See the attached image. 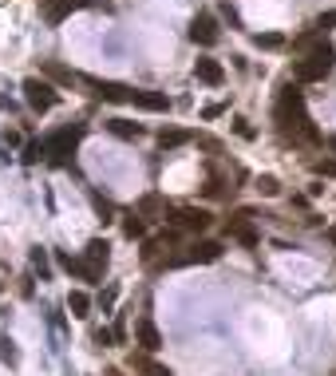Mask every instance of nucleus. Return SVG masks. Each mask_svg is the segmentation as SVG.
I'll list each match as a JSON object with an SVG mask.
<instances>
[{
    "instance_id": "obj_1",
    "label": "nucleus",
    "mask_w": 336,
    "mask_h": 376,
    "mask_svg": "<svg viewBox=\"0 0 336 376\" xmlns=\"http://www.w3.org/2000/svg\"><path fill=\"white\" fill-rule=\"evenodd\" d=\"M273 115H277V123H281V131H285V135H293V139H305V143H321V131L312 127L309 111H305V96H300L293 84L281 87Z\"/></svg>"
},
{
    "instance_id": "obj_2",
    "label": "nucleus",
    "mask_w": 336,
    "mask_h": 376,
    "mask_svg": "<svg viewBox=\"0 0 336 376\" xmlns=\"http://www.w3.org/2000/svg\"><path fill=\"white\" fill-rule=\"evenodd\" d=\"M333 68H336V48L328 40H321V44H312V48L305 52V60L293 68V75H297V84H321Z\"/></svg>"
},
{
    "instance_id": "obj_3",
    "label": "nucleus",
    "mask_w": 336,
    "mask_h": 376,
    "mask_svg": "<svg viewBox=\"0 0 336 376\" xmlns=\"http://www.w3.org/2000/svg\"><path fill=\"white\" fill-rule=\"evenodd\" d=\"M24 99H28V107H32V111H52L56 103H60V91H56L52 80L28 75V80H24Z\"/></svg>"
},
{
    "instance_id": "obj_4",
    "label": "nucleus",
    "mask_w": 336,
    "mask_h": 376,
    "mask_svg": "<svg viewBox=\"0 0 336 376\" xmlns=\"http://www.w3.org/2000/svg\"><path fill=\"white\" fill-rule=\"evenodd\" d=\"M79 84L91 87V96L103 99V103H131V99H135V87L115 84V80H96V75H79Z\"/></svg>"
},
{
    "instance_id": "obj_5",
    "label": "nucleus",
    "mask_w": 336,
    "mask_h": 376,
    "mask_svg": "<svg viewBox=\"0 0 336 376\" xmlns=\"http://www.w3.org/2000/svg\"><path fill=\"white\" fill-rule=\"evenodd\" d=\"M170 230H182V234H202L206 226H210V210L202 206H178L167 214Z\"/></svg>"
},
{
    "instance_id": "obj_6",
    "label": "nucleus",
    "mask_w": 336,
    "mask_h": 376,
    "mask_svg": "<svg viewBox=\"0 0 336 376\" xmlns=\"http://www.w3.org/2000/svg\"><path fill=\"white\" fill-rule=\"evenodd\" d=\"M222 257V242H210V238H202V242L186 246L182 254L170 257V266H206V262H217Z\"/></svg>"
},
{
    "instance_id": "obj_7",
    "label": "nucleus",
    "mask_w": 336,
    "mask_h": 376,
    "mask_svg": "<svg viewBox=\"0 0 336 376\" xmlns=\"http://www.w3.org/2000/svg\"><path fill=\"white\" fill-rule=\"evenodd\" d=\"M79 139H84V127H63V131H56L48 139V155H52V163L56 167H63L68 163V155H75V146H79Z\"/></svg>"
},
{
    "instance_id": "obj_8",
    "label": "nucleus",
    "mask_w": 336,
    "mask_h": 376,
    "mask_svg": "<svg viewBox=\"0 0 336 376\" xmlns=\"http://www.w3.org/2000/svg\"><path fill=\"white\" fill-rule=\"evenodd\" d=\"M107 262H111V246L103 242V238H91L84 250V281H99L103 269H107Z\"/></svg>"
},
{
    "instance_id": "obj_9",
    "label": "nucleus",
    "mask_w": 336,
    "mask_h": 376,
    "mask_svg": "<svg viewBox=\"0 0 336 376\" xmlns=\"http://www.w3.org/2000/svg\"><path fill=\"white\" fill-rule=\"evenodd\" d=\"M190 40L198 44V48H214L217 40H222V32H217V20L210 13H198L190 20Z\"/></svg>"
},
{
    "instance_id": "obj_10",
    "label": "nucleus",
    "mask_w": 336,
    "mask_h": 376,
    "mask_svg": "<svg viewBox=\"0 0 336 376\" xmlns=\"http://www.w3.org/2000/svg\"><path fill=\"white\" fill-rule=\"evenodd\" d=\"M250 218H253V210H241V214H234V218L226 222V234H229V238H238L241 246H250V250H253V246H257V230H253Z\"/></svg>"
},
{
    "instance_id": "obj_11",
    "label": "nucleus",
    "mask_w": 336,
    "mask_h": 376,
    "mask_svg": "<svg viewBox=\"0 0 336 376\" xmlns=\"http://www.w3.org/2000/svg\"><path fill=\"white\" fill-rule=\"evenodd\" d=\"M194 75H198L202 84H210V87L226 84V68H222L217 60H210V56H198V60H194Z\"/></svg>"
},
{
    "instance_id": "obj_12",
    "label": "nucleus",
    "mask_w": 336,
    "mask_h": 376,
    "mask_svg": "<svg viewBox=\"0 0 336 376\" xmlns=\"http://www.w3.org/2000/svg\"><path fill=\"white\" fill-rule=\"evenodd\" d=\"M135 340H139V349H143V352H158V349H162V333L155 329V321H151V317H143V321H139V329H135Z\"/></svg>"
},
{
    "instance_id": "obj_13",
    "label": "nucleus",
    "mask_w": 336,
    "mask_h": 376,
    "mask_svg": "<svg viewBox=\"0 0 336 376\" xmlns=\"http://www.w3.org/2000/svg\"><path fill=\"white\" fill-rule=\"evenodd\" d=\"M135 107H143V111H167L170 107V99H167V91H139L135 87V99H131Z\"/></svg>"
},
{
    "instance_id": "obj_14",
    "label": "nucleus",
    "mask_w": 336,
    "mask_h": 376,
    "mask_svg": "<svg viewBox=\"0 0 336 376\" xmlns=\"http://www.w3.org/2000/svg\"><path fill=\"white\" fill-rule=\"evenodd\" d=\"M44 80H52V84H63V87L79 84V75H75L72 68H63V63H56V60H44Z\"/></svg>"
},
{
    "instance_id": "obj_15",
    "label": "nucleus",
    "mask_w": 336,
    "mask_h": 376,
    "mask_svg": "<svg viewBox=\"0 0 336 376\" xmlns=\"http://www.w3.org/2000/svg\"><path fill=\"white\" fill-rule=\"evenodd\" d=\"M135 210H139L143 218H167V202H162V195H143Z\"/></svg>"
},
{
    "instance_id": "obj_16",
    "label": "nucleus",
    "mask_w": 336,
    "mask_h": 376,
    "mask_svg": "<svg viewBox=\"0 0 336 376\" xmlns=\"http://www.w3.org/2000/svg\"><path fill=\"white\" fill-rule=\"evenodd\" d=\"M190 139H194V135L182 131V127H162V131H158V146H162V151H174V146L190 143Z\"/></svg>"
},
{
    "instance_id": "obj_17",
    "label": "nucleus",
    "mask_w": 336,
    "mask_h": 376,
    "mask_svg": "<svg viewBox=\"0 0 336 376\" xmlns=\"http://www.w3.org/2000/svg\"><path fill=\"white\" fill-rule=\"evenodd\" d=\"M75 8H79L75 0H48V4H44V16H48V24H60L63 16L75 13Z\"/></svg>"
},
{
    "instance_id": "obj_18",
    "label": "nucleus",
    "mask_w": 336,
    "mask_h": 376,
    "mask_svg": "<svg viewBox=\"0 0 336 376\" xmlns=\"http://www.w3.org/2000/svg\"><path fill=\"white\" fill-rule=\"evenodd\" d=\"M131 368H139L143 376H170L162 364H155L151 361V352H131Z\"/></svg>"
},
{
    "instance_id": "obj_19",
    "label": "nucleus",
    "mask_w": 336,
    "mask_h": 376,
    "mask_svg": "<svg viewBox=\"0 0 336 376\" xmlns=\"http://www.w3.org/2000/svg\"><path fill=\"white\" fill-rule=\"evenodd\" d=\"M107 131L115 135V139H143V127H139V123H131V119H111Z\"/></svg>"
},
{
    "instance_id": "obj_20",
    "label": "nucleus",
    "mask_w": 336,
    "mask_h": 376,
    "mask_svg": "<svg viewBox=\"0 0 336 376\" xmlns=\"http://www.w3.org/2000/svg\"><path fill=\"white\" fill-rule=\"evenodd\" d=\"M123 234H127V238H143L146 234V226H143V214H139V210H131V214H127V218H123Z\"/></svg>"
},
{
    "instance_id": "obj_21",
    "label": "nucleus",
    "mask_w": 336,
    "mask_h": 376,
    "mask_svg": "<svg viewBox=\"0 0 336 376\" xmlns=\"http://www.w3.org/2000/svg\"><path fill=\"white\" fill-rule=\"evenodd\" d=\"M68 309H72V317H87L91 313V297H87L84 289H75L72 297H68Z\"/></svg>"
},
{
    "instance_id": "obj_22",
    "label": "nucleus",
    "mask_w": 336,
    "mask_h": 376,
    "mask_svg": "<svg viewBox=\"0 0 336 376\" xmlns=\"http://www.w3.org/2000/svg\"><path fill=\"white\" fill-rule=\"evenodd\" d=\"M253 44L265 48V52H277V48H285V36H281V32H265V36H257Z\"/></svg>"
},
{
    "instance_id": "obj_23",
    "label": "nucleus",
    "mask_w": 336,
    "mask_h": 376,
    "mask_svg": "<svg viewBox=\"0 0 336 376\" xmlns=\"http://www.w3.org/2000/svg\"><path fill=\"white\" fill-rule=\"evenodd\" d=\"M32 269L40 273V281H48L52 266H48V250H32Z\"/></svg>"
},
{
    "instance_id": "obj_24",
    "label": "nucleus",
    "mask_w": 336,
    "mask_h": 376,
    "mask_svg": "<svg viewBox=\"0 0 336 376\" xmlns=\"http://www.w3.org/2000/svg\"><path fill=\"white\" fill-rule=\"evenodd\" d=\"M91 206H96L99 222H111V214H115V206H111V202H107L103 195H96V190H91Z\"/></svg>"
},
{
    "instance_id": "obj_25",
    "label": "nucleus",
    "mask_w": 336,
    "mask_h": 376,
    "mask_svg": "<svg viewBox=\"0 0 336 376\" xmlns=\"http://www.w3.org/2000/svg\"><path fill=\"white\" fill-rule=\"evenodd\" d=\"M257 190H261L265 198H273L277 190H281V182H277L273 174H261V179H257Z\"/></svg>"
},
{
    "instance_id": "obj_26",
    "label": "nucleus",
    "mask_w": 336,
    "mask_h": 376,
    "mask_svg": "<svg viewBox=\"0 0 336 376\" xmlns=\"http://www.w3.org/2000/svg\"><path fill=\"white\" fill-rule=\"evenodd\" d=\"M44 155H48V146H44V143H28L24 146V163H40Z\"/></svg>"
},
{
    "instance_id": "obj_27",
    "label": "nucleus",
    "mask_w": 336,
    "mask_h": 376,
    "mask_svg": "<svg viewBox=\"0 0 336 376\" xmlns=\"http://www.w3.org/2000/svg\"><path fill=\"white\" fill-rule=\"evenodd\" d=\"M202 190H206V198H217V195H222V179H217V174H210Z\"/></svg>"
},
{
    "instance_id": "obj_28",
    "label": "nucleus",
    "mask_w": 336,
    "mask_h": 376,
    "mask_svg": "<svg viewBox=\"0 0 336 376\" xmlns=\"http://www.w3.org/2000/svg\"><path fill=\"white\" fill-rule=\"evenodd\" d=\"M0 361H8V364H16V349H13V340H8V337L0 340Z\"/></svg>"
},
{
    "instance_id": "obj_29",
    "label": "nucleus",
    "mask_w": 336,
    "mask_h": 376,
    "mask_svg": "<svg viewBox=\"0 0 336 376\" xmlns=\"http://www.w3.org/2000/svg\"><path fill=\"white\" fill-rule=\"evenodd\" d=\"M316 174H324V179H336V163H333V158H321V163H316Z\"/></svg>"
},
{
    "instance_id": "obj_30",
    "label": "nucleus",
    "mask_w": 336,
    "mask_h": 376,
    "mask_svg": "<svg viewBox=\"0 0 336 376\" xmlns=\"http://www.w3.org/2000/svg\"><path fill=\"white\" fill-rule=\"evenodd\" d=\"M115 297H119V289H115V285H107V289H103V297H99V305H103V309H111V305H115Z\"/></svg>"
},
{
    "instance_id": "obj_31",
    "label": "nucleus",
    "mask_w": 336,
    "mask_h": 376,
    "mask_svg": "<svg viewBox=\"0 0 336 376\" xmlns=\"http://www.w3.org/2000/svg\"><path fill=\"white\" fill-rule=\"evenodd\" d=\"M324 28H336V8H333V13H324L321 20H316V32H324Z\"/></svg>"
},
{
    "instance_id": "obj_32",
    "label": "nucleus",
    "mask_w": 336,
    "mask_h": 376,
    "mask_svg": "<svg viewBox=\"0 0 336 376\" xmlns=\"http://www.w3.org/2000/svg\"><path fill=\"white\" fill-rule=\"evenodd\" d=\"M222 16H226L229 24H241V16H238V8H234V4H222Z\"/></svg>"
},
{
    "instance_id": "obj_33",
    "label": "nucleus",
    "mask_w": 336,
    "mask_h": 376,
    "mask_svg": "<svg viewBox=\"0 0 336 376\" xmlns=\"http://www.w3.org/2000/svg\"><path fill=\"white\" fill-rule=\"evenodd\" d=\"M222 111H226V107H222V103H210V107H206L202 115H206V119H217V115H222Z\"/></svg>"
},
{
    "instance_id": "obj_34",
    "label": "nucleus",
    "mask_w": 336,
    "mask_h": 376,
    "mask_svg": "<svg viewBox=\"0 0 336 376\" xmlns=\"http://www.w3.org/2000/svg\"><path fill=\"white\" fill-rule=\"evenodd\" d=\"M238 135H241V139H253V127L245 119H238Z\"/></svg>"
},
{
    "instance_id": "obj_35",
    "label": "nucleus",
    "mask_w": 336,
    "mask_h": 376,
    "mask_svg": "<svg viewBox=\"0 0 336 376\" xmlns=\"http://www.w3.org/2000/svg\"><path fill=\"white\" fill-rule=\"evenodd\" d=\"M75 4H79V8H87V4H107V0H75Z\"/></svg>"
},
{
    "instance_id": "obj_36",
    "label": "nucleus",
    "mask_w": 336,
    "mask_h": 376,
    "mask_svg": "<svg viewBox=\"0 0 336 376\" xmlns=\"http://www.w3.org/2000/svg\"><path fill=\"white\" fill-rule=\"evenodd\" d=\"M324 143H328V151H336V135H328V139H324Z\"/></svg>"
},
{
    "instance_id": "obj_37",
    "label": "nucleus",
    "mask_w": 336,
    "mask_h": 376,
    "mask_svg": "<svg viewBox=\"0 0 336 376\" xmlns=\"http://www.w3.org/2000/svg\"><path fill=\"white\" fill-rule=\"evenodd\" d=\"M328 242H333V246H336V226H333V230H328Z\"/></svg>"
}]
</instances>
